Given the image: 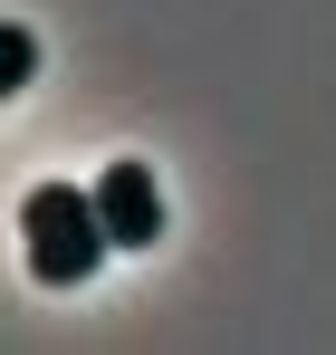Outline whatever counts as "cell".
<instances>
[{
  "label": "cell",
  "instance_id": "cell-1",
  "mask_svg": "<svg viewBox=\"0 0 336 355\" xmlns=\"http://www.w3.org/2000/svg\"><path fill=\"white\" fill-rule=\"evenodd\" d=\"M19 240H29V279H39V288H87L96 259L115 250L96 192H77V182H39V192L19 202Z\"/></svg>",
  "mask_w": 336,
  "mask_h": 355
},
{
  "label": "cell",
  "instance_id": "cell-2",
  "mask_svg": "<svg viewBox=\"0 0 336 355\" xmlns=\"http://www.w3.org/2000/svg\"><path fill=\"white\" fill-rule=\"evenodd\" d=\"M96 211H106L115 250H154L164 240V182L144 173V164H106L96 173Z\"/></svg>",
  "mask_w": 336,
  "mask_h": 355
},
{
  "label": "cell",
  "instance_id": "cell-3",
  "mask_svg": "<svg viewBox=\"0 0 336 355\" xmlns=\"http://www.w3.org/2000/svg\"><path fill=\"white\" fill-rule=\"evenodd\" d=\"M29 77H39V39H29V29H19V19H10V29H0V87H10V96H19V87H29Z\"/></svg>",
  "mask_w": 336,
  "mask_h": 355
}]
</instances>
